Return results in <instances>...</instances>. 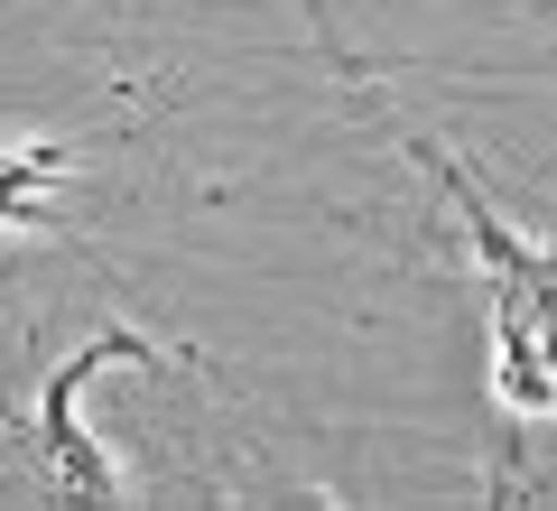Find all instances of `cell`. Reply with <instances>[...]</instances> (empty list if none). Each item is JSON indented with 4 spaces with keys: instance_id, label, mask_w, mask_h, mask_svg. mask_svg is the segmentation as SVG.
Returning <instances> with one entry per match:
<instances>
[{
    "instance_id": "6da1fadb",
    "label": "cell",
    "mask_w": 557,
    "mask_h": 511,
    "mask_svg": "<svg viewBox=\"0 0 557 511\" xmlns=\"http://www.w3.org/2000/svg\"><path fill=\"white\" fill-rule=\"evenodd\" d=\"M344 75H354V65H344ZM354 94H362V75H354ZM362 102H372V94H362ZM372 112L391 121V102H372ZM391 139L446 186V196H456L465 233H474V260H483V279H493V391H502V410L548 418L557 410V242L511 233V223L493 215V196L465 178L437 139H418L409 121H391Z\"/></svg>"
}]
</instances>
